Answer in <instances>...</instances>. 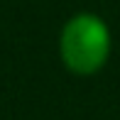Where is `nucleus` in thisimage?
<instances>
[{
    "label": "nucleus",
    "instance_id": "f257e3e1",
    "mask_svg": "<svg viewBox=\"0 0 120 120\" xmlns=\"http://www.w3.org/2000/svg\"><path fill=\"white\" fill-rule=\"evenodd\" d=\"M110 30L96 12H76L64 22L59 34L61 64L76 76H93L110 56Z\"/></svg>",
    "mask_w": 120,
    "mask_h": 120
}]
</instances>
